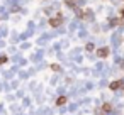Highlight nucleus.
<instances>
[{
	"label": "nucleus",
	"instance_id": "6",
	"mask_svg": "<svg viewBox=\"0 0 124 115\" xmlns=\"http://www.w3.org/2000/svg\"><path fill=\"white\" fill-rule=\"evenodd\" d=\"M93 49H95V46H93L92 42H90V44H87V51H93Z\"/></svg>",
	"mask_w": 124,
	"mask_h": 115
},
{
	"label": "nucleus",
	"instance_id": "5",
	"mask_svg": "<svg viewBox=\"0 0 124 115\" xmlns=\"http://www.w3.org/2000/svg\"><path fill=\"white\" fill-rule=\"evenodd\" d=\"M102 110H104V112H110V110H112V107H110L109 103H105V105L102 107Z\"/></svg>",
	"mask_w": 124,
	"mask_h": 115
},
{
	"label": "nucleus",
	"instance_id": "8",
	"mask_svg": "<svg viewBox=\"0 0 124 115\" xmlns=\"http://www.w3.org/2000/svg\"><path fill=\"white\" fill-rule=\"evenodd\" d=\"M121 19H124V7L121 9Z\"/></svg>",
	"mask_w": 124,
	"mask_h": 115
},
{
	"label": "nucleus",
	"instance_id": "7",
	"mask_svg": "<svg viewBox=\"0 0 124 115\" xmlns=\"http://www.w3.org/2000/svg\"><path fill=\"white\" fill-rule=\"evenodd\" d=\"M5 61H7V58H5V56H0V64H4Z\"/></svg>",
	"mask_w": 124,
	"mask_h": 115
},
{
	"label": "nucleus",
	"instance_id": "4",
	"mask_svg": "<svg viewBox=\"0 0 124 115\" xmlns=\"http://www.w3.org/2000/svg\"><path fill=\"white\" fill-rule=\"evenodd\" d=\"M65 103H66V98H65V96H60V98L56 100V105H65Z\"/></svg>",
	"mask_w": 124,
	"mask_h": 115
},
{
	"label": "nucleus",
	"instance_id": "2",
	"mask_svg": "<svg viewBox=\"0 0 124 115\" xmlns=\"http://www.w3.org/2000/svg\"><path fill=\"white\" fill-rule=\"evenodd\" d=\"M97 56H99V58H107V56H109V47H100V49L97 51Z\"/></svg>",
	"mask_w": 124,
	"mask_h": 115
},
{
	"label": "nucleus",
	"instance_id": "1",
	"mask_svg": "<svg viewBox=\"0 0 124 115\" xmlns=\"http://www.w3.org/2000/svg\"><path fill=\"white\" fill-rule=\"evenodd\" d=\"M61 20H63V15H61V14H56V17L49 19V26H51V27H58V26L61 24Z\"/></svg>",
	"mask_w": 124,
	"mask_h": 115
},
{
	"label": "nucleus",
	"instance_id": "3",
	"mask_svg": "<svg viewBox=\"0 0 124 115\" xmlns=\"http://www.w3.org/2000/svg\"><path fill=\"white\" fill-rule=\"evenodd\" d=\"M122 83H124L122 80H117V81H112V83L109 85V88H110V90H117V88H121V86H122Z\"/></svg>",
	"mask_w": 124,
	"mask_h": 115
}]
</instances>
